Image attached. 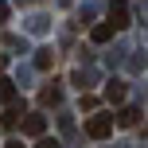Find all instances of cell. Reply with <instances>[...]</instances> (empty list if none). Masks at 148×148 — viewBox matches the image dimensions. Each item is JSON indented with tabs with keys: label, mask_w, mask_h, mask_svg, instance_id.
Listing matches in <instances>:
<instances>
[{
	"label": "cell",
	"mask_w": 148,
	"mask_h": 148,
	"mask_svg": "<svg viewBox=\"0 0 148 148\" xmlns=\"http://www.w3.org/2000/svg\"><path fill=\"white\" fill-rule=\"evenodd\" d=\"M86 136H90V140H105V136H113V117L94 113V117L86 121Z\"/></svg>",
	"instance_id": "1"
},
{
	"label": "cell",
	"mask_w": 148,
	"mask_h": 148,
	"mask_svg": "<svg viewBox=\"0 0 148 148\" xmlns=\"http://www.w3.org/2000/svg\"><path fill=\"white\" fill-rule=\"evenodd\" d=\"M43 133H47V117H43V113H31V117H23V136H35V140H39Z\"/></svg>",
	"instance_id": "2"
},
{
	"label": "cell",
	"mask_w": 148,
	"mask_h": 148,
	"mask_svg": "<svg viewBox=\"0 0 148 148\" xmlns=\"http://www.w3.org/2000/svg\"><path fill=\"white\" fill-rule=\"evenodd\" d=\"M109 23H113V27H129V4H125V0H113V4H109Z\"/></svg>",
	"instance_id": "3"
},
{
	"label": "cell",
	"mask_w": 148,
	"mask_h": 148,
	"mask_svg": "<svg viewBox=\"0 0 148 148\" xmlns=\"http://www.w3.org/2000/svg\"><path fill=\"white\" fill-rule=\"evenodd\" d=\"M105 101H113V105H121V101H125V82H121V78L105 82Z\"/></svg>",
	"instance_id": "4"
},
{
	"label": "cell",
	"mask_w": 148,
	"mask_h": 148,
	"mask_svg": "<svg viewBox=\"0 0 148 148\" xmlns=\"http://www.w3.org/2000/svg\"><path fill=\"white\" fill-rule=\"evenodd\" d=\"M20 117H23V101H20V105H8L4 117H0V125H4V129H16V125H20Z\"/></svg>",
	"instance_id": "5"
},
{
	"label": "cell",
	"mask_w": 148,
	"mask_h": 148,
	"mask_svg": "<svg viewBox=\"0 0 148 148\" xmlns=\"http://www.w3.org/2000/svg\"><path fill=\"white\" fill-rule=\"evenodd\" d=\"M113 31H117V27L105 20V23H97V27L90 31V39H94V43H109V39H113Z\"/></svg>",
	"instance_id": "6"
},
{
	"label": "cell",
	"mask_w": 148,
	"mask_h": 148,
	"mask_svg": "<svg viewBox=\"0 0 148 148\" xmlns=\"http://www.w3.org/2000/svg\"><path fill=\"white\" fill-rule=\"evenodd\" d=\"M0 101H8V105H20V94H16V82L0 78Z\"/></svg>",
	"instance_id": "7"
},
{
	"label": "cell",
	"mask_w": 148,
	"mask_h": 148,
	"mask_svg": "<svg viewBox=\"0 0 148 148\" xmlns=\"http://www.w3.org/2000/svg\"><path fill=\"white\" fill-rule=\"evenodd\" d=\"M136 121H140V109H133V105H125V109L117 113V125H125V129H133Z\"/></svg>",
	"instance_id": "8"
},
{
	"label": "cell",
	"mask_w": 148,
	"mask_h": 148,
	"mask_svg": "<svg viewBox=\"0 0 148 148\" xmlns=\"http://www.w3.org/2000/svg\"><path fill=\"white\" fill-rule=\"evenodd\" d=\"M59 97H62V90L55 86V82H51V86H43V90H39V101H43V105H59Z\"/></svg>",
	"instance_id": "9"
},
{
	"label": "cell",
	"mask_w": 148,
	"mask_h": 148,
	"mask_svg": "<svg viewBox=\"0 0 148 148\" xmlns=\"http://www.w3.org/2000/svg\"><path fill=\"white\" fill-rule=\"evenodd\" d=\"M35 66H39V70H51V66H55V55H51V47L35 51Z\"/></svg>",
	"instance_id": "10"
},
{
	"label": "cell",
	"mask_w": 148,
	"mask_h": 148,
	"mask_svg": "<svg viewBox=\"0 0 148 148\" xmlns=\"http://www.w3.org/2000/svg\"><path fill=\"white\" fill-rule=\"evenodd\" d=\"M35 148H62V144H59V140H51V136H39V144H35Z\"/></svg>",
	"instance_id": "11"
},
{
	"label": "cell",
	"mask_w": 148,
	"mask_h": 148,
	"mask_svg": "<svg viewBox=\"0 0 148 148\" xmlns=\"http://www.w3.org/2000/svg\"><path fill=\"white\" fill-rule=\"evenodd\" d=\"M8 16H12V8H8V0H0V23H8Z\"/></svg>",
	"instance_id": "12"
},
{
	"label": "cell",
	"mask_w": 148,
	"mask_h": 148,
	"mask_svg": "<svg viewBox=\"0 0 148 148\" xmlns=\"http://www.w3.org/2000/svg\"><path fill=\"white\" fill-rule=\"evenodd\" d=\"M4 148H23V144H20V140H8V144H4Z\"/></svg>",
	"instance_id": "13"
},
{
	"label": "cell",
	"mask_w": 148,
	"mask_h": 148,
	"mask_svg": "<svg viewBox=\"0 0 148 148\" xmlns=\"http://www.w3.org/2000/svg\"><path fill=\"white\" fill-rule=\"evenodd\" d=\"M0 70H4V59H0Z\"/></svg>",
	"instance_id": "14"
}]
</instances>
